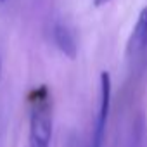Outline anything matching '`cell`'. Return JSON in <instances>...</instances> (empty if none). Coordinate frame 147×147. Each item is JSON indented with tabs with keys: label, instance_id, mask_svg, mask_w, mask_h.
<instances>
[{
	"label": "cell",
	"instance_id": "1",
	"mask_svg": "<svg viewBox=\"0 0 147 147\" xmlns=\"http://www.w3.org/2000/svg\"><path fill=\"white\" fill-rule=\"evenodd\" d=\"M52 142V99L47 87L30 94V147H50Z\"/></svg>",
	"mask_w": 147,
	"mask_h": 147
},
{
	"label": "cell",
	"instance_id": "2",
	"mask_svg": "<svg viewBox=\"0 0 147 147\" xmlns=\"http://www.w3.org/2000/svg\"><path fill=\"white\" fill-rule=\"evenodd\" d=\"M109 109H111V76H109L107 71H104V73H100L99 109H97V116H95V123H94V128H92V135H90L88 147H102L104 145Z\"/></svg>",
	"mask_w": 147,
	"mask_h": 147
},
{
	"label": "cell",
	"instance_id": "3",
	"mask_svg": "<svg viewBox=\"0 0 147 147\" xmlns=\"http://www.w3.org/2000/svg\"><path fill=\"white\" fill-rule=\"evenodd\" d=\"M126 52H128V57L133 61L144 57L147 52V7H144L137 18L135 28L128 38Z\"/></svg>",
	"mask_w": 147,
	"mask_h": 147
},
{
	"label": "cell",
	"instance_id": "4",
	"mask_svg": "<svg viewBox=\"0 0 147 147\" xmlns=\"http://www.w3.org/2000/svg\"><path fill=\"white\" fill-rule=\"evenodd\" d=\"M54 42L57 45V49L67 55L69 59H75L76 54H78V45H76V38H75V33L73 30L64 24V23H57L54 26Z\"/></svg>",
	"mask_w": 147,
	"mask_h": 147
},
{
	"label": "cell",
	"instance_id": "5",
	"mask_svg": "<svg viewBox=\"0 0 147 147\" xmlns=\"http://www.w3.org/2000/svg\"><path fill=\"white\" fill-rule=\"evenodd\" d=\"M107 2H111V0H94V5H95V7H102V5H106Z\"/></svg>",
	"mask_w": 147,
	"mask_h": 147
},
{
	"label": "cell",
	"instance_id": "6",
	"mask_svg": "<svg viewBox=\"0 0 147 147\" xmlns=\"http://www.w3.org/2000/svg\"><path fill=\"white\" fill-rule=\"evenodd\" d=\"M0 78H2V61H0Z\"/></svg>",
	"mask_w": 147,
	"mask_h": 147
},
{
	"label": "cell",
	"instance_id": "7",
	"mask_svg": "<svg viewBox=\"0 0 147 147\" xmlns=\"http://www.w3.org/2000/svg\"><path fill=\"white\" fill-rule=\"evenodd\" d=\"M0 2H4V0H0Z\"/></svg>",
	"mask_w": 147,
	"mask_h": 147
}]
</instances>
